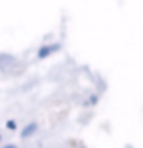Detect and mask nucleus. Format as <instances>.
<instances>
[{
    "label": "nucleus",
    "instance_id": "1",
    "mask_svg": "<svg viewBox=\"0 0 143 148\" xmlns=\"http://www.w3.org/2000/svg\"><path fill=\"white\" fill-rule=\"evenodd\" d=\"M62 46H60L59 43H54V45H45L42 46V48L39 49V53H37V56H39V59H46L48 56H51L52 53H55V51H59Z\"/></svg>",
    "mask_w": 143,
    "mask_h": 148
},
{
    "label": "nucleus",
    "instance_id": "2",
    "mask_svg": "<svg viewBox=\"0 0 143 148\" xmlns=\"http://www.w3.org/2000/svg\"><path fill=\"white\" fill-rule=\"evenodd\" d=\"M37 130H39V123L37 122H29L28 125H25L20 133V137L22 139H28V137H32L34 134L37 133Z\"/></svg>",
    "mask_w": 143,
    "mask_h": 148
},
{
    "label": "nucleus",
    "instance_id": "3",
    "mask_svg": "<svg viewBox=\"0 0 143 148\" xmlns=\"http://www.w3.org/2000/svg\"><path fill=\"white\" fill-rule=\"evenodd\" d=\"M6 128L8 130H11V131H14V130H16L17 128V122H16V120H8V122H6Z\"/></svg>",
    "mask_w": 143,
    "mask_h": 148
},
{
    "label": "nucleus",
    "instance_id": "4",
    "mask_svg": "<svg viewBox=\"0 0 143 148\" xmlns=\"http://www.w3.org/2000/svg\"><path fill=\"white\" fill-rule=\"evenodd\" d=\"M2 148H17V145H14V143H6V145H3Z\"/></svg>",
    "mask_w": 143,
    "mask_h": 148
},
{
    "label": "nucleus",
    "instance_id": "5",
    "mask_svg": "<svg viewBox=\"0 0 143 148\" xmlns=\"http://www.w3.org/2000/svg\"><path fill=\"white\" fill-rule=\"evenodd\" d=\"M0 142H2V134H0Z\"/></svg>",
    "mask_w": 143,
    "mask_h": 148
}]
</instances>
